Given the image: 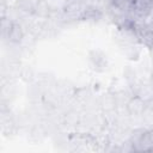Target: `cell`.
Segmentation results:
<instances>
[{
    "label": "cell",
    "instance_id": "obj_1",
    "mask_svg": "<svg viewBox=\"0 0 153 153\" xmlns=\"http://www.w3.org/2000/svg\"><path fill=\"white\" fill-rule=\"evenodd\" d=\"M135 151H149L153 148V128L143 130L140 137L133 143Z\"/></svg>",
    "mask_w": 153,
    "mask_h": 153
},
{
    "label": "cell",
    "instance_id": "obj_2",
    "mask_svg": "<svg viewBox=\"0 0 153 153\" xmlns=\"http://www.w3.org/2000/svg\"><path fill=\"white\" fill-rule=\"evenodd\" d=\"M146 108H147V102L145 99H142L141 97H139V96L131 98L127 103V110L133 116H140V115H142L145 112Z\"/></svg>",
    "mask_w": 153,
    "mask_h": 153
},
{
    "label": "cell",
    "instance_id": "obj_3",
    "mask_svg": "<svg viewBox=\"0 0 153 153\" xmlns=\"http://www.w3.org/2000/svg\"><path fill=\"white\" fill-rule=\"evenodd\" d=\"M110 2H111V6L120 10L121 12L128 14L129 18H130V14L134 11L135 5H136V0H110Z\"/></svg>",
    "mask_w": 153,
    "mask_h": 153
},
{
    "label": "cell",
    "instance_id": "obj_4",
    "mask_svg": "<svg viewBox=\"0 0 153 153\" xmlns=\"http://www.w3.org/2000/svg\"><path fill=\"white\" fill-rule=\"evenodd\" d=\"M5 30L7 32V37H8V41L10 42L18 43L19 41H22V38H23V30H22V27H20L19 24L11 22L8 29H5Z\"/></svg>",
    "mask_w": 153,
    "mask_h": 153
},
{
    "label": "cell",
    "instance_id": "obj_5",
    "mask_svg": "<svg viewBox=\"0 0 153 153\" xmlns=\"http://www.w3.org/2000/svg\"><path fill=\"white\" fill-rule=\"evenodd\" d=\"M49 10V12H56L60 10H66L69 4L67 0H39Z\"/></svg>",
    "mask_w": 153,
    "mask_h": 153
},
{
    "label": "cell",
    "instance_id": "obj_6",
    "mask_svg": "<svg viewBox=\"0 0 153 153\" xmlns=\"http://www.w3.org/2000/svg\"><path fill=\"white\" fill-rule=\"evenodd\" d=\"M147 1H149V2H151V4L153 5V0H147Z\"/></svg>",
    "mask_w": 153,
    "mask_h": 153
},
{
    "label": "cell",
    "instance_id": "obj_7",
    "mask_svg": "<svg viewBox=\"0 0 153 153\" xmlns=\"http://www.w3.org/2000/svg\"><path fill=\"white\" fill-rule=\"evenodd\" d=\"M67 1H68V2H73L74 0H67Z\"/></svg>",
    "mask_w": 153,
    "mask_h": 153
},
{
    "label": "cell",
    "instance_id": "obj_8",
    "mask_svg": "<svg viewBox=\"0 0 153 153\" xmlns=\"http://www.w3.org/2000/svg\"><path fill=\"white\" fill-rule=\"evenodd\" d=\"M152 24H153V20H152Z\"/></svg>",
    "mask_w": 153,
    "mask_h": 153
}]
</instances>
